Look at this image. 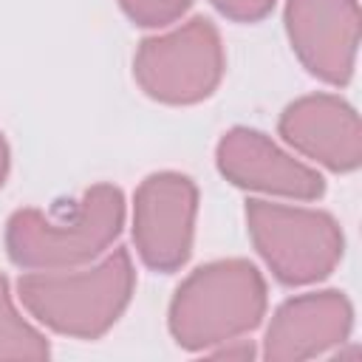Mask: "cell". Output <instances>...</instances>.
I'll return each instance as SVG.
<instances>
[{
	"instance_id": "obj_12",
	"label": "cell",
	"mask_w": 362,
	"mask_h": 362,
	"mask_svg": "<svg viewBox=\"0 0 362 362\" xmlns=\"http://www.w3.org/2000/svg\"><path fill=\"white\" fill-rule=\"evenodd\" d=\"M124 17L139 28H170L192 6V0H116Z\"/></svg>"
},
{
	"instance_id": "obj_4",
	"label": "cell",
	"mask_w": 362,
	"mask_h": 362,
	"mask_svg": "<svg viewBox=\"0 0 362 362\" xmlns=\"http://www.w3.org/2000/svg\"><path fill=\"white\" fill-rule=\"evenodd\" d=\"M243 218L255 252L272 277L288 288L325 280L345 257V232L325 209L249 198Z\"/></svg>"
},
{
	"instance_id": "obj_11",
	"label": "cell",
	"mask_w": 362,
	"mask_h": 362,
	"mask_svg": "<svg viewBox=\"0 0 362 362\" xmlns=\"http://www.w3.org/2000/svg\"><path fill=\"white\" fill-rule=\"evenodd\" d=\"M51 345L45 334L23 317V311L14 303L11 283L6 274H0V359H48Z\"/></svg>"
},
{
	"instance_id": "obj_9",
	"label": "cell",
	"mask_w": 362,
	"mask_h": 362,
	"mask_svg": "<svg viewBox=\"0 0 362 362\" xmlns=\"http://www.w3.org/2000/svg\"><path fill=\"white\" fill-rule=\"evenodd\" d=\"M354 331V303L339 288L305 291L283 300L266 325L260 356L269 362H303L334 354Z\"/></svg>"
},
{
	"instance_id": "obj_6",
	"label": "cell",
	"mask_w": 362,
	"mask_h": 362,
	"mask_svg": "<svg viewBox=\"0 0 362 362\" xmlns=\"http://www.w3.org/2000/svg\"><path fill=\"white\" fill-rule=\"evenodd\" d=\"M198 187L189 175L158 170L141 178L130 206V235L139 260L161 274L187 266L195 243Z\"/></svg>"
},
{
	"instance_id": "obj_13",
	"label": "cell",
	"mask_w": 362,
	"mask_h": 362,
	"mask_svg": "<svg viewBox=\"0 0 362 362\" xmlns=\"http://www.w3.org/2000/svg\"><path fill=\"white\" fill-rule=\"evenodd\" d=\"M212 8L232 23H260L272 14L277 0H209Z\"/></svg>"
},
{
	"instance_id": "obj_5",
	"label": "cell",
	"mask_w": 362,
	"mask_h": 362,
	"mask_svg": "<svg viewBox=\"0 0 362 362\" xmlns=\"http://www.w3.org/2000/svg\"><path fill=\"white\" fill-rule=\"evenodd\" d=\"M226 74V51L209 17H189L144 37L133 54V79L144 96L170 107L206 102Z\"/></svg>"
},
{
	"instance_id": "obj_2",
	"label": "cell",
	"mask_w": 362,
	"mask_h": 362,
	"mask_svg": "<svg viewBox=\"0 0 362 362\" xmlns=\"http://www.w3.org/2000/svg\"><path fill=\"white\" fill-rule=\"evenodd\" d=\"M136 294V266L113 246L99 260L62 272H25L17 300L48 331L71 339H99L127 311Z\"/></svg>"
},
{
	"instance_id": "obj_14",
	"label": "cell",
	"mask_w": 362,
	"mask_h": 362,
	"mask_svg": "<svg viewBox=\"0 0 362 362\" xmlns=\"http://www.w3.org/2000/svg\"><path fill=\"white\" fill-rule=\"evenodd\" d=\"M206 356H218V359H252L255 356V348H252L249 339L238 337V339H229V342H221V345L209 348Z\"/></svg>"
},
{
	"instance_id": "obj_1",
	"label": "cell",
	"mask_w": 362,
	"mask_h": 362,
	"mask_svg": "<svg viewBox=\"0 0 362 362\" xmlns=\"http://www.w3.org/2000/svg\"><path fill=\"white\" fill-rule=\"evenodd\" d=\"M124 195L116 184L88 187L71 209H14L6 221V255L23 272H62L99 260L124 229Z\"/></svg>"
},
{
	"instance_id": "obj_8",
	"label": "cell",
	"mask_w": 362,
	"mask_h": 362,
	"mask_svg": "<svg viewBox=\"0 0 362 362\" xmlns=\"http://www.w3.org/2000/svg\"><path fill=\"white\" fill-rule=\"evenodd\" d=\"M283 25L300 65L331 88L354 79L362 17L359 0H286Z\"/></svg>"
},
{
	"instance_id": "obj_3",
	"label": "cell",
	"mask_w": 362,
	"mask_h": 362,
	"mask_svg": "<svg viewBox=\"0 0 362 362\" xmlns=\"http://www.w3.org/2000/svg\"><path fill=\"white\" fill-rule=\"evenodd\" d=\"M269 308L263 272L246 257H221L192 269L173 291L167 308L170 337L181 351L209 348L252 334Z\"/></svg>"
},
{
	"instance_id": "obj_15",
	"label": "cell",
	"mask_w": 362,
	"mask_h": 362,
	"mask_svg": "<svg viewBox=\"0 0 362 362\" xmlns=\"http://www.w3.org/2000/svg\"><path fill=\"white\" fill-rule=\"evenodd\" d=\"M8 170H11V150H8V141H6V136L0 130V189H3V184L8 178Z\"/></svg>"
},
{
	"instance_id": "obj_7",
	"label": "cell",
	"mask_w": 362,
	"mask_h": 362,
	"mask_svg": "<svg viewBox=\"0 0 362 362\" xmlns=\"http://www.w3.org/2000/svg\"><path fill=\"white\" fill-rule=\"evenodd\" d=\"M215 167L232 187L266 198L308 204L325 195V178L317 167L255 127H229L215 144Z\"/></svg>"
},
{
	"instance_id": "obj_10",
	"label": "cell",
	"mask_w": 362,
	"mask_h": 362,
	"mask_svg": "<svg viewBox=\"0 0 362 362\" xmlns=\"http://www.w3.org/2000/svg\"><path fill=\"white\" fill-rule=\"evenodd\" d=\"M277 133L303 158L345 175L362 164V124L356 107L339 93H305L288 102Z\"/></svg>"
}]
</instances>
